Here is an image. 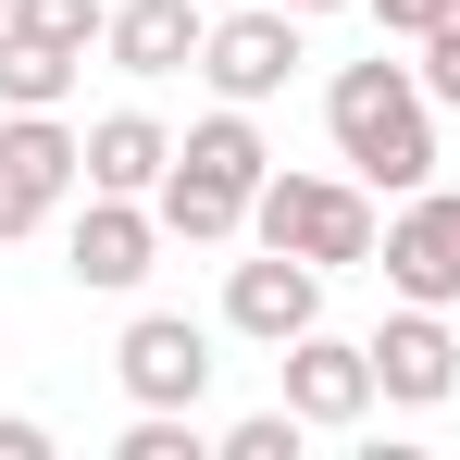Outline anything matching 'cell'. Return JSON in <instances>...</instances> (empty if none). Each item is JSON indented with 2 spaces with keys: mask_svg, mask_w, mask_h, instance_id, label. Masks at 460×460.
<instances>
[{
  "mask_svg": "<svg viewBox=\"0 0 460 460\" xmlns=\"http://www.w3.org/2000/svg\"><path fill=\"white\" fill-rule=\"evenodd\" d=\"M323 137H336V162L374 187V199H411V187H436V87H423V63H336V87H323Z\"/></svg>",
  "mask_w": 460,
  "mask_h": 460,
  "instance_id": "1",
  "label": "cell"
},
{
  "mask_svg": "<svg viewBox=\"0 0 460 460\" xmlns=\"http://www.w3.org/2000/svg\"><path fill=\"white\" fill-rule=\"evenodd\" d=\"M249 236H261V249H299V261H323V274H349V261H374L385 212H374L361 174H261Z\"/></svg>",
  "mask_w": 460,
  "mask_h": 460,
  "instance_id": "2",
  "label": "cell"
},
{
  "mask_svg": "<svg viewBox=\"0 0 460 460\" xmlns=\"http://www.w3.org/2000/svg\"><path fill=\"white\" fill-rule=\"evenodd\" d=\"M75 187H87V137L63 112H0V249L38 236Z\"/></svg>",
  "mask_w": 460,
  "mask_h": 460,
  "instance_id": "3",
  "label": "cell"
},
{
  "mask_svg": "<svg viewBox=\"0 0 460 460\" xmlns=\"http://www.w3.org/2000/svg\"><path fill=\"white\" fill-rule=\"evenodd\" d=\"M374 274L385 299H423V311H460V187H411L374 236Z\"/></svg>",
  "mask_w": 460,
  "mask_h": 460,
  "instance_id": "4",
  "label": "cell"
},
{
  "mask_svg": "<svg viewBox=\"0 0 460 460\" xmlns=\"http://www.w3.org/2000/svg\"><path fill=\"white\" fill-rule=\"evenodd\" d=\"M311 13H287V0H249V13H212V38H199V75H212V100H274V87L311 63V38H299Z\"/></svg>",
  "mask_w": 460,
  "mask_h": 460,
  "instance_id": "5",
  "label": "cell"
},
{
  "mask_svg": "<svg viewBox=\"0 0 460 460\" xmlns=\"http://www.w3.org/2000/svg\"><path fill=\"white\" fill-rule=\"evenodd\" d=\"M162 261V212L150 199H112V187H87V212L63 225V274H75L87 299H137Z\"/></svg>",
  "mask_w": 460,
  "mask_h": 460,
  "instance_id": "6",
  "label": "cell"
},
{
  "mask_svg": "<svg viewBox=\"0 0 460 460\" xmlns=\"http://www.w3.org/2000/svg\"><path fill=\"white\" fill-rule=\"evenodd\" d=\"M361 349H374V398H385V411H448V398H460V323H448V311L398 299Z\"/></svg>",
  "mask_w": 460,
  "mask_h": 460,
  "instance_id": "7",
  "label": "cell"
},
{
  "mask_svg": "<svg viewBox=\"0 0 460 460\" xmlns=\"http://www.w3.org/2000/svg\"><path fill=\"white\" fill-rule=\"evenodd\" d=\"M112 374L137 411H199L212 398V323H187V311H137L125 336H112Z\"/></svg>",
  "mask_w": 460,
  "mask_h": 460,
  "instance_id": "8",
  "label": "cell"
},
{
  "mask_svg": "<svg viewBox=\"0 0 460 460\" xmlns=\"http://www.w3.org/2000/svg\"><path fill=\"white\" fill-rule=\"evenodd\" d=\"M274 385H287V411H299L311 436H336V423H361V411H374V349L311 323V336L274 349Z\"/></svg>",
  "mask_w": 460,
  "mask_h": 460,
  "instance_id": "9",
  "label": "cell"
},
{
  "mask_svg": "<svg viewBox=\"0 0 460 460\" xmlns=\"http://www.w3.org/2000/svg\"><path fill=\"white\" fill-rule=\"evenodd\" d=\"M225 323L249 336V349H287V336H311V323H323V261H299V249L236 261V274H225Z\"/></svg>",
  "mask_w": 460,
  "mask_h": 460,
  "instance_id": "10",
  "label": "cell"
},
{
  "mask_svg": "<svg viewBox=\"0 0 460 460\" xmlns=\"http://www.w3.org/2000/svg\"><path fill=\"white\" fill-rule=\"evenodd\" d=\"M199 38H212V13H199V0H112L100 63H112V75H137V87H162V75H199Z\"/></svg>",
  "mask_w": 460,
  "mask_h": 460,
  "instance_id": "11",
  "label": "cell"
},
{
  "mask_svg": "<svg viewBox=\"0 0 460 460\" xmlns=\"http://www.w3.org/2000/svg\"><path fill=\"white\" fill-rule=\"evenodd\" d=\"M162 174H174V125H162V112H100V125H87V187L150 199Z\"/></svg>",
  "mask_w": 460,
  "mask_h": 460,
  "instance_id": "12",
  "label": "cell"
},
{
  "mask_svg": "<svg viewBox=\"0 0 460 460\" xmlns=\"http://www.w3.org/2000/svg\"><path fill=\"white\" fill-rule=\"evenodd\" d=\"M150 212H162V236H187V249H236V236H249V187L199 174V162H174V174L150 187Z\"/></svg>",
  "mask_w": 460,
  "mask_h": 460,
  "instance_id": "13",
  "label": "cell"
},
{
  "mask_svg": "<svg viewBox=\"0 0 460 460\" xmlns=\"http://www.w3.org/2000/svg\"><path fill=\"white\" fill-rule=\"evenodd\" d=\"M75 75H87V50H50V38L0 25V112H63Z\"/></svg>",
  "mask_w": 460,
  "mask_h": 460,
  "instance_id": "14",
  "label": "cell"
},
{
  "mask_svg": "<svg viewBox=\"0 0 460 460\" xmlns=\"http://www.w3.org/2000/svg\"><path fill=\"white\" fill-rule=\"evenodd\" d=\"M0 25H25V38H50V50H100V25H112V0H13Z\"/></svg>",
  "mask_w": 460,
  "mask_h": 460,
  "instance_id": "15",
  "label": "cell"
},
{
  "mask_svg": "<svg viewBox=\"0 0 460 460\" xmlns=\"http://www.w3.org/2000/svg\"><path fill=\"white\" fill-rule=\"evenodd\" d=\"M212 436H199V411H137L125 436H112V460H199Z\"/></svg>",
  "mask_w": 460,
  "mask_h": 460,
  "instance_id": "16",
  "label": "cell"
},
{
  "mask_svg": "<svg viewBox=\"0 0 460 460\" xmlns=\"http://www.w3.org/2000/svg\"><path fill=\"white\" fill-rule=\"evenodd\" d=\"M299 411H287V398H274V411H249V423H225V436H212V460H299Z\"/></svg>",
  "mask_w": 460,
  "mask_h": 460,
  "instance_id": "17",
  "label": "cell"
},
{
  "mask_svg": "<svg viewBox=\"0 0 460 460\" xmlns=\"http://www.w3.org/2000/svg\"><path fill=\"white\" fill-rule=\"evenodd\" d=\"M411 63H423V87H436V112H460V0L436 13V38H411Z\"/></svg>",
  "mask_w": 460,
  "mask_h": 460,
  "instance_id": "18",
  "label": "cell"
},
{
  "mask_svg": "<svg viewBox=\"0 0 460 460\" xmlns=\"http://www.w3.org/2000/svg\"><path fill=\"white\" fill-rule=\"evenodd\" d=\"M361 13H374L385 38H398V50H411V38H436V13H448V0H361Z\"/></svg>",
  "mask_w": 460,
  "mask_h": 460,
  "instance_id": "19",
  "label": "cell"
},
{
  "mask_svg": "<svg viewBox=\"0 0 460 460\" xmlns=\"http://www.w3.org/2000/svg\"><path fill=\"white\" fill-rule=\"evenodd\" d=\"M0 460H50V423H25V411H0Z\"/></svg>",
  "mask_w": 460,
  "mask_h": 460,
  "instance_id": "20",
  "label": "cell"
},
{
  "mask_svg": "<svg viewBox=\"0 0 460 460\" xmlns=\"http://www.w3.org/2000/svg\"><path fill=\"white\" fill-rule=\"evenodd\" d=\"M287 13H361V0H287Z\"/></svg>",
  "mask_w": 460,
  "mask_h": 460,
  "instance_id": "21",
  "label": "cell"
},
{
  "mask_svg": "<svg viewBox=\"0 0 460 460\" xmlns=\"http://www.w3.org/2000/svg\"><path fill=\"white\" fill-rule=\"evenodd\" d=\"M0 13H13V0H0Z\"/></svg>",
  "mask_w": 460,
  "mask_h": 460,
  "instance_id": "22",
  "label": "cell"
}]
</instances>
